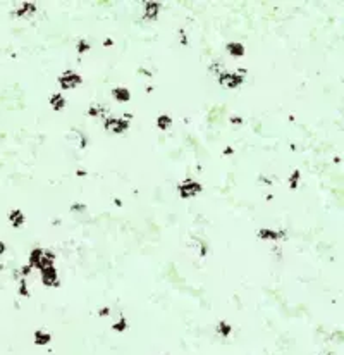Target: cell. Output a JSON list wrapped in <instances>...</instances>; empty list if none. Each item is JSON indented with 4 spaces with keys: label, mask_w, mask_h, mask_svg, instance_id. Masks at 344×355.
Returning a JSON list of instances; mask_svg holds the SVG:
<instances>
[{
    "label": "cell",
    "mask_w": 344,
    "mask_h": 355,
    "mask_svg": "<svg viewBox=\"0 0 344 355\" xmlns=\"http://www.w3.org/2000/svg\"><path fill=\"white\" fill-rule=\"evenodd\" d=\"M36 338H38V343H47V341H50V334L36 333Z\"/></svg>",
    "instance_id": "1"
},
{
    "label": "cell",
    "mask_w": 344,
    "mask_h": 355,
    "mask_svg": "<svg viewBox=\"0 0 344 355\" xmlns=\"http://www.w3.org/2000/svg\"><path fill=\"white\" fill-rule=\"evenodd\" d=\"M114 93H115V97L122 98V100H127V98H129V95H127V91H126V90H115Z\"/></svg>",
    "instance_id": "2"
},
{
    "label": "cell",
    "mask_w": 344,
    "mask_h": 355,
    "mask_svg": "<svg viewBox=\"0 0 344 355\" xmlns=\"http://www.w3.org/2000/svg\"><path fill=\"white\" fill-rule=\"evenodd\" d=\"M229 331H231V327L227 326L226 322H220V333L226 336V334H229Z\"/></svg>",
    "instance_id": "3"
},
{
    "label": "cell",
    "mask_w": 344,
    "mask_h": 355,
    "mask_svg": "<svg viewBox=\"0 0 344 355\" xmlns=\"http://www.w3.org/2000/svg\"><path fill=\"white\" fill-rule=\"evenodd\" d=\"M114 329H119V331H124V329H126V321H121V322H119V324H115V326H114Z\"/></svg>",
    "instance_id": "4"
},
{
    "label": "cell",
    "mask_w": 344,
    "mask_h": 355,
    "mask_svg": "<svg viewBox=\"0 0 344 355\" xmlns=\"http://www.w3.org/2000/svg\"><path fill=\"white\" fill-rule=\"evenodd\" d=\"M158 124L162 126V128H165V126L169 124V119H167V117H160V119H158Z\"/></svg>",
    "instance_id": "5"
}]
</instances>
